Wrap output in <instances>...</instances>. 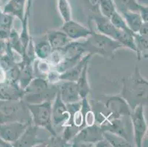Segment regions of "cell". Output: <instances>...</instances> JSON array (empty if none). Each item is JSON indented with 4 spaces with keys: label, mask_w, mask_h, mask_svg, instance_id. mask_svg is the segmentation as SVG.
I'll return each mask as SVG.
<instances>
[{
    "label": "cell",
    "mask_w": 148,
    "mask_h": 147,
    "mask_svg": "<svg viewBox=\"0 0 148 147\" xmlns=\"http://www.w3.org/2000/svg\"><path fill=\"white\" fill-rule=\"evenodd\" d=\"M147 80L142 77L137 66L130 77L123 79L121 96L125 99L131 110L138 105H147Z\"/></svg>",
    "instance_id": "1"
},
{
    "label": "cell",
    "mask_w": 148,
    "mask_h": 147,
    "mask_svg": "<svg viewBox=\"0 0 148 147\" xmlns=\"http://www.w3.org/2000/svg\"><path fill=\"white\" fill-rule=\"evenodd\" d=\"M22 100L27 104H38L55 99L58 87L50 84L44 77L33 78L24 90Z\"/></svg>",
    "instance_id": "2"
},
{
    "label": "cell",
    "mask_w": 148,
    "mask_h": 147,
    "mask_svg": "<svg viewBox=\"0 0 148 147\" xmlns=\"http://www.w3.org/2000/svg\"><path fill=\"white\" fill-rule=\"evenodd\" d=\"M82 44L86 54L99 55L105 58L112 57L118 49L123 47L117 40L94 31Z\"/></svg>",
    "instance_id": "3"
},
{
    "label": "cell",
    "mask_w": 148,
    "mask_h": 147,
    "mask_svg": "<svg viewBox=\"0 0 148 147\" xmlns=\"http://www.w3.org/2000/svg\"><path fill=\"white\" fill-rule=\"evenodd\" d=\"M15 121L32 124L26 103L22 99H0V124Z\"/></svg>",
    "instance_id": "4"
},
{
    "label": "cell",
    "mask_w": 148,
    "mask_h": 147,
    "mask_svg": "<svg viewBox=\"0 0 148 147\" xmlns=\"http://www.w3.org/2000/svg\"><path fill=\"white\" fill-rule=\"evenodd\" d=\"M52 102L51 101L38 104H27L30 113L32 124L46 129L54 137L58 136L52 123Z\"/></svg>",
    "instance_id": "5"
},
{
    "label": "cell",
    "mask_w": 148,
    "mask_h": 147,
    "mask_svg": "<svg viewBox=\"0 0 148 147\" xmlns=\"http://www.w3.org/2000/svg\"><path fill=\"white\" fill-rule=\"evenodd\" d=\"M64 59L58 65L55 66V70L58 73H63L75 66L84 56L86 52L82 43L70 41L60 49Z\"/></svg>",
    "instance_id": "6"
},
{
    "label": "cell",
    "mask_w": 148,
    "mask_h": 147,
    "mask_svg": "<svg viewBox=\"0 0 148 147\" xmlns=\"http://www.w3.org/2000/svg\"><path fill=\"white\" fill-rule=\"evenodd\" d=\"M104 138L103 130L97 124L85 126L72 140V146H95V144Z\"/></svg>",
    "instance_id": "7"
},
{
    "label": "cell",
    "mask_w": 148,
    "mask_h": 147,
    "mask_svg": "<svg viewBox=\"0 0 148 147\" xmlns=\"http://www.w3.org/2000/svg\"><path fill=\"white\" fill-rule=\"evenodd\" d=\"M130 118L134 143L136 146H142V141L147 132V124L144 115V105H138L132 110Z\"/></svg>",
    "instance_id": "8"
},
{
    "label": "cell",
    "mask_w": 148,
    "mask_h": 147,
    "mask_svg": "<svg viewBox=\"0 0 148 147\" xmlns=\"http://www.w3.org/2000/svg\"><path fill=\"white\" fill-rule=\"evenodd\" d=\"M52 102V123L55 131L56 129H63L68 123L70 113L67 109L66 105L62 101L58 91L56 98Z\"/></svg>",
    "instance_id": "9"
},
{
    "label": "cell",
    "mask_w": 148,
    "mask_h": 147,
    "mask_svg": "<svg viewBox=\"0 0 148 147\" xmlns=\"http://www.w3.org/2000/svg\"><path fill=\"white\" fill-rule=\"evenodd\" d=\"M104 106L109 113L108 120L129 116L131 113V108L122 96H113L104 103ZM107 121V120H106Z\"/></svg>",
    "instance_id": "10"
},
{
    "label": "cell",
    "mask_w": 148,
    "mask_h": 147,
    "mask_svg": "<svg viewBox=\"0 0 148 147\" xmlns=\"http://www.w3.org/2000/svg\"><path fill=\"white\" fill-rule=\"evenodd\" d=\"M41 129V127L36 126L33 124H29L18 140L12 144V146L28 147L35 146L38 144H44L47 142L48 138L40 137Z\"/></svg>",
    "instance_id": "11"
},
{
    "label": "cell",
    "mask_w": 148,
    "mask_h": 147,
    "mask_svg": "<svg viewBox=\"0 0 148 147\" xmlns=\"http://www.w3.org/2000/svg\"><path fill=\"white\" fill-rule=\"evenodd\" d=\"M29 124L19 121L0 124V137L12 145L18 140Z\"/></svg>",
    "instance_id": "12"
},
{
    "label": "cell",
    "mask_w": 148,
    "mask_h": 147,
    "mask_svg": "<svg viewBox=\"0 0 148 147\" xmlns=\"http://www.w3.org/2000/svg\"><path fill=\"white\" fill-rule=\"evenodd\" d=\"M61 29L72 40L86 38L92 32L90 29L86 27L80 23L72 21V19L68 21H64Z\"/></svg>",
    "instance_id": "13"
},
{
    "label": "cell",
    "mask_w": 148,
    "mask_h": 147,
    "mask_svg": "<svg viewBox=\"0 0 148 147\" xmlns=\"http://www.w3.org/2000/svg\"><path fill=\"white\" fill-rule=\"evenodd\" d=\"M58 91L62 101L65 104L75 103L81 101L76 82L64 81L58 86Z\"/></svg>",
    "instance_id": "14"
},
{
    "label": "cell",
    "mask_w": 148,
    "mask_h": 147,
    "mask_svg": "<svg viewBox=\"0 0 148 147\" xmlns=\"http://www.w3.org/2000/svg\"><path fill=\"white\" fill-rule=\"evenodd\" d=\"M91 21L95 22L98 32L115 40L118 29L113 25L109 18L102 16L100 13H97L91 15L89 17V21Z\"/></svg>",
    "instance_id": "15"
},
{
    "label": "cell",
    "mask_w": 148,
    "mask_h": 147,
    "mask_svg": "<svg viewBox=\"0 0 148 147\" xmlns=\"http://www.w3.org/2000/svg\"><path fill=\"white\" fill-rule=\"evenodd\" d=\"M91 56L92 55L91 54H86V55L83 56L75 66L67 69L66 71H64L63 73H60L59 75L60 80L76 82L81 74L85 64L89 62Z\"/></svg>",
    "instance_id": "16"
},
{
    "label": "cell",
    "mask_w": 148,
    "mask_h": 147,
    "mask_svg": "<svg viewBox=\"0 0 148 147\" xmlns=\"http://www.w3.org/2000/svg\"><path fill=\"white\" fill-rule=\"evenodd\" d=\"M24 94V89L21 88L18 83H10L6 82L0 84V99H22Z\"/></svg>",
    "instance_id": "17"
},
{
    "label": "cell",
    "mask_w": 148,
    "mask_h": 147,
    "mask_svg": "<svg viewBox=\"0 0 148 147\" xmlns=\"http://www.w3.org/2000/svg\"><path fill=\"white\" fill-rule=\"evenodd\" d=\"M27 0H9L4 5L2 12L16 17L22 22L25 16Z\"/></svg>",
    "instance_id": "18"
},
{
    "label": "cell",
    "mask_w": 148,
    "mask_h": 147,
    "mask_svg": "<svg viewBox=\"0 0 148 147\" xmlns=\"http://www.w3.org/2000/svg\"><path fill=\"white\" fill-rule=\"evenodd\" d=\"M47 39L53 50L60 49L68 43L72 41L65 32L60 30H51L48 32L47 34Z\"/></svg>",
    "instance_id": "19"
},
{
    "label": "cell",
    "mask_w": 148,
    "mask_h": 147,
    "mask_svg": "<svg viewBox=\"0 0 148 147\" xmlns=\"http://www.w3.org/2000/svg\"><path fill=\"white\" fill-rule=\"evenodd\" d=\"M125 21L129 29L133 32H138L140 27L144 22L140 14L137 12L127 10L120 13Z\"/></svg>",
    "instance_id": "20"
},
{
    "label": "cell",
    "mask_w": 148,
    "mask_h": 147,
    "mask_svg": "<svg viewBox=\"0 0 148 147\" xmlns=\"http://www.w3.org/2000/svg\"><path fill=\"white\" fill-rule=\"evenodd\" d=\"M88 63L89 62H88V63L85 64L80 77L77 79V80L76 81V84L77 86L78 92L81 99H84V98H87V96H88V94L90 92V87L89 85H88V79H87V72H88Z\"/></svg>",
    "instance_id": "21"
},
{
    "label": "cell",
    "mask_w": 148,
    "mask_h": 147,
    "mask_svg": "<svg viewBox=\"0 0 148 147\" xmlns=\"http://www.w3.org/2000/svg\"><path fill=\"white\" fill-rule=\"evenodd\" d=\"M52 51L53 49L47 38L39 40L34 45L35 55L41 60H47Z\"/></svg>",
    "instance_id": "22"
},
{
    "label": "cell",
    "mask_w": 148,
    "mask_h": 147,
    "mask_svg": "<svg viewBox=\"0 0 148 147\" xmlns=\"http://www.w3.org/2000/svg\"><path fill=\"white\" fill-rule=\"evenodd\" d=\"M115 40L120 43L123 47H127L135 52L136 51L134 32H127L118 29Z\"/></svg>",
    "instance_id": "23"
},
{
    "label": "cell",
    "mask_w": 148,
    "mask_h": 147,
    "mask_svg": "<svg viewBox=\"0 0 148 147\" xmlns=\"http://www.w3.org/2000/svg\"><path fill=\"white\" fill-rule=\"evenodd\" d=\"M134 37L135 39L136 51V53L138 60H141L142 57L147 58V38H145L138 35L137 32H134Z\"/></svg>",
    "instance_id": "24"
},
{
    "label": "cell",
    "mask_w": 148,
    "mask_h": 147,
    "mask_svg": "<svg viewBox=\"0 0 148 147\" xmlns=\"http://www.w3.org/2000/svg\"><path fill=\"white\" fill-rule=\"evenodd\" d=\"M104 137L108 141L111 146L114 147H131L132 143L124 137L110 132H103Z\"/></svg>",
    "instance_id": "25"
},
{
    "label": "cell",
    "mask_w": 148,
    "mask_h": 147,
    "mask_svg": "<svg viewBox=\"0 0 148 147\" xmlns=\"http://www.w3.org/2000/svg\"><path fill=\"white\" fill-rule=\"evenodd\" d=\"M115 5L116 11L122 13L127 10L137 12L139 3L138 0H113Z\"/></svg>",
    "instance_id": "26"
},
{
    "label": "cell",
    "mask_w": 148,
    "mask_h": 147,
    "mask_svg": "<svg viewBox=\"0 0 148 147\" xmlns=\"http://www.w3.org/2000/svg\"><path fill=\"white\" fill-rule=\"evenodd\" d=\"M99 10L100 14L108 18H111V16L116 11L113 0H99Z\"/></svg>",
    "instance_id": "27"
},
{
    "label": "cell",
    "mask_w": 148,
    "mask_h": 147,
    "mask_svg": "<svg viewBox=\"0 0 148 147\" xmlns=\"http://www.w3.org/2000/svg\"><path fill=\"white\" fill-rule=\"evenodd\" d=\"M58 9L64 21L71 20L72 10L68 0H58Z\"/></svg>",
    "instance_id": "28"
},
{
    "label": "cell",
    "mask_w": 148,
    "mask_h": 147,
    "mask_svg": "<svg viewBox=\"0 0 148 147\" xmlns=\"http://www.w3.org/2000/svg\"><path fill=\"white\" fill-rule=\"evenodd\" d=\"M112 24L115 27L116 29H120L122 31H125L127 32H133L129 27H127V24H126L125 21L122 17V15L119 13V12L116 11L112 16H111V18H109Z\"/></svg>",
    "instance_id": "29"
},
{
    "label": "cell",
    "mask_w": 148,
    "mask_h": 147,
    "mask_svg": "<svg viewBox=\"0 0 148 147\" xmlns=\"http://www.w3.org/2000/svg\"><path fill=\"white\" fill-rule=\"evenodd\" d=\"M51 71V64L47 60H38L36 61L35 68H33V73L36 72L39 74L40 76L38 77L46 78L48 73Z\"/></svg>",
    "instance_id": "30"
},
{
    "label": "cell",
    "mask_w": 148,
    "mask_h": 147,
    "mask_svg": "<svg viewBox=\"0 0 148 147\" xmlns=\"http://www.w3.org/2000/svg\"><path fill=\"white\" fill-rule=\"evenodd\" d=\"M99 0H85V3L88 5V8L91 11V15L100 13L99 10Z\"/></svg>",
    "instance_id": "31"
},
{
    "label": "cell",
    "mask_w": 148,
    "mask_h": 147,
    "mask_svg": "<svg viewBox=\"0 0 148 147\" xmlns=\"http://www.w3.org/2000/svg\"><path fill=\"white\" fill-rule=\"evenodd\" d=\"M138 13H139L144 22H148V8L147 5L139 4L138 8Z\"/></svg>",
    "instance_id": "32"
},
{
    "label": "cell",
    "mask_w": 148,
    "mask_h": 147,
    "mask_svg": "<svg viewBox=\"0 0 148 147\" xmlns=\"http://www.w3.org/2000/svg\"><path fill=\"white\" fill-rule=\"evenodd\" d=\"M32 2H33V0H27V5H26V8H25V16H24V19H23V21L21 22V24H22V23H28L27 21H29V13H30Z\"/></svg>",
    "instance_id": "33"
},
{
    "label": "cell",
    "mask_w": 148,
    "mask_h": 147,
    "mask_svg": "<svg viewBox=\"0 0 148 147\" xmlns=\"http://www.w3.org/2000/svg\"><path fill=\"white\" fill-rule=\"evenodd\" d=\"M148 22H143L142 24V26L140 27L138 31V35H140L142 37L147 38L148 34Z\"/></svg>",
    "instance_id": "34"
},
{
    "label": "cell",
    "mask_w": 148,
    "mask_h": 147,
    "mask_svg": "<svg viewBox=\"0 0 148 147\" xmlns=\"http://www.w3.org/2000/svg\"><path fill=\"white\" fill-rule=\"evenodd\" d=\"M7 82L6 70L5 69L2 65L0 64V84L5 83Z\"/></svg>",
    "instance_id": "35"
},
{
    "label": "cell",
    "mask_w": 148,
    "mask_h": 147,
    "mask_svg": "<svg viewBox=\"0 0 148 147\" xmlns=\"http://www.w3.org/2000/svg\"><path fill=\"white\" fill-rule=\"evenodd\" d=\"M6 48V40L0 39V55L5 50Z\"/></svg>",
    "instance_id": "36"
},
{
    "label": "cell",
    "mask_w": 148,
    "mask_h": 147,
    "mask_svg": "<svg viewBox=\"0 0 148 147\" xmlns=\"http://www.w3.org/2000/svg\"><path fill=\"white\" fill-rule=\"evenodd\" d=\"M10 146H12L11 144L6 142V141H4L2 138L0 137V147H10Z\"/></svg>",
    "instance_id": "37"
},
{
    "label": "cell",
    "mask_w": 148,
    "mask_h": 147,
    "mask_svg": "<svg viewBox=\"0 0 148 147\" xmlns=\"http://www.w3.org/2000/svg\"><path fill=\"white\" fill-rule=\"evenodd\" d=\"M138 2L142 5H147V0H138Z\"/></svg>",
    "instance_id": "38"
},
{
    "label": "cell",
    "mask_w": 148,
    "mask_h": 147,
    "mask_svg": "<svg viewBox=\"0 0 148 147\" xmlns=\"http://www.w3.org/2000/svg\"><path fill=\"white\" fill-rule=\"evenodd\" d=\"M0 9H1V8H0Z\"/></svg>",
    "instance_id": "39"
}]
</instances>
